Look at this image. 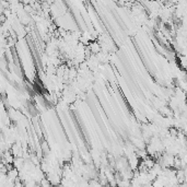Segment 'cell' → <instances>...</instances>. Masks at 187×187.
I'll list each match as a JSON object with an SVG mask.
<instances>
[{
  "mask_svg": "<svg viewBox=\"0 0 187 187\" xmlns=\"http://www.w3.org/2000/svg\"><path fill=\"white\" fill-rule=\"evenodd\" d=\"M91 48H92V52H93V53H97V52H99V49H100L99 45H97L96 43H93V44H92Z\"/></svg>",
  "mask_w": 187,
  "mask_h": 187,
  "instance_id": "1",
  "label": "cell"
}]
</instances>
